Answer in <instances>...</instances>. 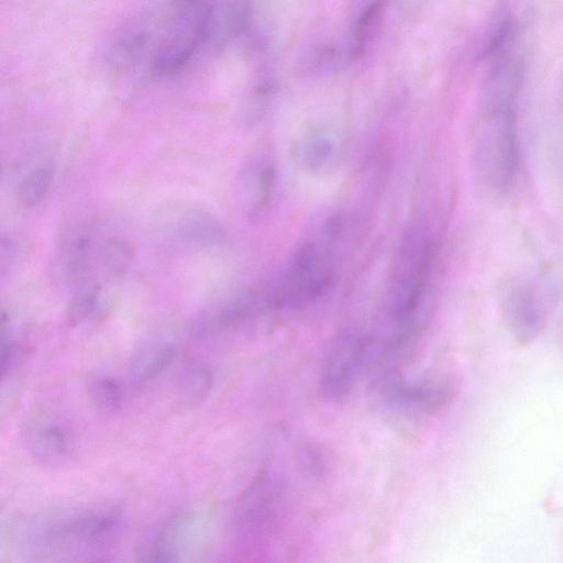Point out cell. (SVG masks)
I'll use <instances>...</instances> for the list:
<instances>
[{
	"label": "cell",
	"instance_id": "cell-1",
	"mask_svg": "<svg viewBox=\"0 0 563 563\" xmlns=\"http://www.w3.org/2000/svg\"><path fill=\"white\" fill-rule=\"evenodd\" d=\"M518 27L501 32L483 46L487 69L474 139V159L488 189L501 194L512 186L519 166L518 97L523 56Z\"/></svg>",
	"mask_w": 563,
	"mask_h": 563
},
{
	"label": "cell",
	"instance_id": "cell-2",
	"mask_svg": "<svg viewBox=\"0 0 563 563\" xmlns=\"http://www.w3.org/2000/svg\"><path fill=\"white\" fill-rule=\"evenodd\" d=\"M438 269L435 233L422 221L409 224L393 258L384 295L387 351L405 355L424 330L434 307Z\"/></svg>",
	"mask_w": 563,
	"mask_h": 563
},
{
	"label": "cell",
	"instance_id": "cell-3",
	"mask_svg": "<svg viewBox=\"0 0 563 563\" xmlns=\"http://www.w3.org/2000/svg\"><path fill=\"white\" fill-rule=\"evenodd\" d=\"M212 13L211 2H164L147 71L155 77L176 75L208 51Z\"/></svg>",
	"mask_w": 563,
	"mask_h": 563
},
{
	"label": "cell",
	"instance_id": "cell-4",
	"mask_svg": "<svg viewBox=\"0 0 563 563\" xmlns=\"http://www.w3.org/2000/svg\"><path fill=\"white\" fill-rule=\"evenodd\" d=\"M113 509H78L45 516L30 522L26 545L42 552L95 548L103 544L119 525Z\"/></svg>",
	"mask_w": 563,
	"mask_h": 563
},
{
	"label": "cell",
	"instance_id": "cell-5",
	"mask_svg": "<svg viewBox=\"0 0 563 563\" xmlns=\"http://www.w3.org/2000/svg\"><path fill=\"white\" fill-rule=\"evenodd\" d=\"M371 351L369 336L357 329L343 330L331 340L319 372V388L324 399L340 402L351 395Z\"/></svg>",
	"mask_w": 563,
	"mask_h": 563
},
{
	"label": "cell",
	"instance_id": "cell-6",
	"mask_svg": "<svg viewBox=\"0 0 563 563\" xmlns=\"http://www.w3.org/2000/svg\"><path fill=\"white\" fill-rule=\"evenodd\" d=\"M162 15V3L143 8L126 18L112 33L106 48V63L115 73H128L147 62L154 49Z\"/></svg>",
	"mask_w": 563,
	"mask_h": 563
},
{
	"label": "cell",
	"instance_id": "cell-7",
	"mask_svg": "<svg viewBox=\"0 0 563 563\" xmlns=\"http://www.w3.org/2000/svg\"><path fill=\"white\" fill-rule=\"evenodd\" d=\"M158 234L167 242L191 250H212L225 242V231L210 212L189 205L172 203L155 217Z\"/></svg>",
	"mask_w": 563,
	"mask_h": 563
},
{
	"label": "cell",
	"instance_id": "cell-8",
	"mask_svg": "<svg viewBox=\"0 0 563 563\" xmlns=\"http://www.w3.org/2000/svg\"><path fill=\"white\" fill-rule=\"evenodd\" d=\"M377 388L383 401L407 413H432L453 397L454 387L444 378L411 379L399 368L383 369L377 375Z\"/></svg>",
	"mask_w": 563,
	"mask_h": 563
},
{
	"label": "cell",
	"instance_id": "cell-9",
	"mask_svg": "<svg viewBox=\"0 0 563 563\" xmlns=\"http://www.w3.org/2000/svg\"><path fill=\"white\" fill-rule=\"evenodd\" d=\"M503 314L511 338L519 345L531 344L544 330L548 319L543 290L531 279L514 282L505 292Z\"/></svg>",
	"mask_w": 563,
	"mask_h": 563
},
{
	"label": "cell",
	"instance_id": "cell-10",
	"mask_svg": "<svg viewBox=\"0 0 563 563\" xmlns=\"http://www.w3.org/2000/svg\"><path fill=\"white\" fill-rule=\"evenodd\" d=\"M22 441L31 457L46 467L64 466L75 454L70 429L47 411H38L25 421Z\"/></svg>",
	"mask_w": 563,
	"mask_h": 563
},
{
	"label": "cell",
	"instance_id": "cell-11",
	"mask_svg": "<svg viewBox=\"0 0 563 563\" xmlns=\"http://www.w3.org/2000/svg\"><path fill=\"white\" fill-rule=\"evenodd\" d=\"M276 173L273 159L266 153L252 155L241 173V194L250 219L260 220L271 209Z\"/></svg>",
	"mask_w": 563,
	"mask_h": 563
},
{
	"label": "cell",
	"instance_id": "cell-12",
	"mask_svg": "<svg viewBox=\"0 0 563 563\" xmlns=\"http://www.w3.org/2000/svg\"><path fill=\"white\" fill-rule=\"evenodd\" d=\"M183 520L166 523L141 548L136 563H178Z\"/></svg>",
	"mask_w": 563,
	"mask_h": 563
},
{
	"label": "cell",
	"instance_id": "cell-13",
	"mask_svg": "<svg viewBox=\"0 0 563 563\" xmlns=\"http://www.w3.org/2000/svg\"><path fill=\"white\" fill-rule=\"evenodd\" d=\"M300 152L303 165L312 172L321 173L335 165L340 146L333 135L317 132L305 141Z\"/></svg>",
	"mask_w": 563,
	"mask_h": 563
},
{
	"label": "cell",
	"instance_id": "cell-14",
	"mask_svg": "<svg viewBox=\"0 0 563 563\" xmlns=\"http://www.w3.org/2000/svg\"><path fill=\"white\" fill-rule=\"evenodd\" d=\"M133 258L131 244L117 234H104L98 254V265L110 277L126 273Z\"/></svg>",
	"mask_w": 563,
	"mask_h": 563
},
{
	"label": "cell",
	"instance_id": "cell-15",
	"mask_svg": "<svg viewBox=\"0 0 563 563\" xmlns=\"http://www.w3.org/2000/svg\"><path fill=\"white\" fill-rule=\"evenodd\" d=\"M53 176V168L47 164L30 169L16 185V201L25 208L38 205L48 194Z\"/></svg>",
	"mask_w": 563,
	"mask_h": 563
},
{
	"label": "cell",
	"instance_id": "cell-16",
	"mask_svg": "<svg viewBox=\"0 0 563 563\" xmlns=\"http://www.w3.org/2000/svg\"><path fill=\"white\" fill-rule=\"evenodd\" d=\"M176 350L170 344H162L145 352L133 366V377L137 384L156 379L176 358Z\"/></svg>",
	"mask_w": 563,
	"mask_h": 563
},
{
	"label": "cell",
	"instance_id": "cell-17",
	"mask_svg": "<svg viewBox=\"0 0 563 563\" xmlns=\"http://www.w3.org/2000/svg\"><path fill=\"white\" fill-rule=\"evenodd\" d=\"M213 385V374L211 369L199 362H189L185 364L178 374V386L184 395L196 401L206 399Z\"/></svg>",
	"mask_w": 563,
	"mask_h": 563
},
{
	"label": "cell",
	"instance_id": "cell-18",
	"mask_svg": "<svg viewBox=\"0 0 563 563\" xmlns=\"http://www.w3.org/2000/svg\"><path fill=\"white\" fill-rule=\"evenodd\" d=\"M86 390L92 405L101 411L114 412L123 402L121 385L109 376H92L86 383Z\"/></svg>",
	"mask_w": 563,
	"mask_h": 563
},
{
	"label": "cell",
	"instance_id": "cell-19",
	"mask_svg": "<svg viewBox=\"0 0 563 563\" xmlns=\"http://www.w3.org/2000/svg\"><path fill=\"white\" fill-rule=\"evenodd\" d=\"M100 301V287L89 285L74 294L66 307V320L70 327H77L95 316Z\"/></svg>",
	"mask_w": 563,
	"mask_h": 563
},
{
	"label": "cell",
	"instance_id": "cell-20",
	"mask_svg": "<svg viewBox=\"0 0 563 563\" xmlns=\"http://www.w3.org/2000/svg\"><path fill=\"white\" fill-rule=\"evenodd\" d=\"M380 3H371L364 8L358 14L357 20L353 26L351 40V53L353 56L362 54L365 44L367 43L376 21L380 13Z\"/></svg>",
	"mask_w": 563,
	"mask_h": 563
},
{
	"label": "cell",
	"instance_id": "cell-21",
	"mask_svg": "<svg viewBox=\"0 0 563 563\" xmlns=\"http://www.w3.org/2000/svg\"><path fill=\"white\" fill-rule=\"evenodd\" d=\"M24 245L16 239L8 235L1 239V275L4 276L24 253Z\"/></svg>",
	"mask_w": 563,
	"mask_h": 563
}]
</instances>
